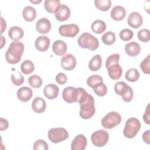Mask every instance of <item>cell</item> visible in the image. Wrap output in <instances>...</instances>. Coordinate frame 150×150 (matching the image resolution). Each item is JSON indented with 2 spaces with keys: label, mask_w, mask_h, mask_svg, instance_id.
<instances>
[{
  "label": "cell",
  "mask_w": 150,
  "mask_h": 150,
  "mask_svg": "<svg viewBox=\"0 0 150 150\" xmlns=\"http://www.w3.org/2000/svg\"><path fill=\"white\" fill-rule=\"evenodd\" d=\"M80 105V116L83 119H89L92 117L96 111L94 99L93 97L86 91L79 101Z\"/></svg>",
  "instance_id": "1"
},
{
  "label": "cell",
  "mask_w": 150,
  "mask_h": 150,
  "mask_svg": "<svg viewBox=\"0 0 150 150\" xmlns=\"http://www.w3.org/2000/svg\"><path fill=\"white\" fill-rule=\"evenodd\" d=\"M24 51V45L19 41L12 42L6 52L5 59L9 64H16L22 58Z\"/></svg>",
  "instance_id": "2"
},
{
  "label": "cell",
  "mask_w": 150,
  "mask_h": 150,
  "mask_svg": "<svg viewBox=\"0 0 150 150\" xmlns=\"http://www.w3.org/2000/svg\"><path fill=\"white\" fill-rule=\"evenodd\" d=\"M86 91L81 87H73L69 86L63 89L62 97L64 101L67 103L79 102L83 94Z\"/></svg>",
  "instance_id": "3"
},
{
  "label": "cell",
  "mask_w": 150,
  "mask_h": 150,
  "mask_svg": "<svg viewBox=\"0 0 150 150\" xmlns=\"http://www.w3.org/2000/svg\"><path fill=\"white\" fill-rule=\"evenodd\" d=\"M77 43L80 47L90 50H96L99 46V42L97 38L88 32L81 34L77 39Z\"/></svg>",
  "instance_id": "4"
},
{
  "label": "cell",
  "mask_w": 150,
  "mask_h": 150,
  "mask_svg": "<svg viewBox=\"0 0 150 150\" xmlns=\"http://www.w3.org/2000/svg\"><path fill=\"white\" fill-rule=\"evenodd\" d=\"M141 128V122L138 119L131 117L128 118L123 129V134L127 138H132L136 136Z\"/></svg>",
  "instance_id": "5"
},
{
  "label": "cell",
  "mask_w": 150,
  "mask_h": 150,
  "mask_svg": "<svg viewBox=\"0 0 150 150\" xmlns=\"http://www.w3.org/2000/svg\"><path fill=\"white\" fill-rule=\"evenodd\" d=\"M115 93L121 96L123 101L125 102H130L134 96L132 88L124 81H118L114 87Z\"/></svg>",
  "instance_id": "6"
},
{
  "label": "cell",
  "mask_w": 150,
  "mask_h": 150,
  "mask_svg": "<svg viewBox=\"0 0 150 150\" xmlns=\"http://www.w3.org/2000/svg\"><path fill=\"white\" fill-rule=\"evenodd\" d=\"M121 121L120 114L115 111L107 114L101 120V125L105 129H111L118 125Z\"/></svg>",
  "instance_id": "7"
},
{
  "label": "cell",
  "mask_w": 150,
  "mask_h": 150,
  "mask_svg": "<svg viewBox=\"0 0 150 150\" xmlns=\"http://www.w3.org/2000/svg\"><path fill=\"white\" fill-rule=\"evenodd\" d=\"M47 136L52 142L57 144L67 139L69 133L67 131L63 128H53L49 130Z\"/></svg>",
  "instance_id": "8"
},
{
  "label": "cell",
  "mask_w": 150,
  "mask_h": 150,
  "mask_svg": "<svg viewBox=\"0 0 150 150\" xmlns=\"http://www.w3.org/2000/svg\"><path fill=\"white\" fill-rule=\"evenodd\" d=\"M109 134L104 129H100L94 132L91 135L93 144L97 147L104 146L108 141Z\"/></svg>",
  "instance_id": "9"
},
{
  "label": "cell",
  "mask_w": 150,
  "mask_h": 150,
  "mask_svg": "<svg viewBox=\"0 0 150 150\" xmlns=\"http://www.w3.org/2000/svg\"><path fill=\"white\" fill-rule=\"evenodd\" d=\"M59 33L64 37L73 38L79 32V27L76 24L62 25L59 27Z\"/></svg>",
  "instance_id": "10"
},
{
  "label": "cell",
  "mask_w": 150,
  "mask_h": 150,
  "mask_svg": "<svg viewBox=\"0 0 150 150\" xmlns=\"http://www.w3.org/2000/svg\"><path fill=\"white\" fill-rule=\"evenodd\" d=\"M76 59L71 54L67 53L64 55L60 61L62 67L66 70H72L76 66Z\"/></svg>",
  "instance_id": "11"
},
{
  "label": "cell",
  "mask_w": 150,
  "mask_h": 150,
  "mask_svg": "<svg viewBox=\"0 0 150 150\" xmlns=\"http://www.w3.org/2000/svg\"><path fill=\"white\" fill-rule=\"evenodd\" d=\"M70 9L67 5L60 4L54 12V16L57 21L62 22L67 20L70 16Z\"/></svg>",
  "instance_id": "12"
},
{
  "label": "cell",
  "mask_w": 150,
  "mask_h": 150,
  "mask_svg": "<svg viewBox=\"0 0 150 150\" xmlns=\"http://www.w3.org/2000/svg\"><path fill=\"white\" fill-rule=\"evenodd\" d=\"M87 144V138L83 134L77 135L72 141L71 144V149L72 150H84Z\"/></svg>",
  "instance_id": "13"
},
{
  "label": "cell",
  "mask_w": 150,
  "mask_h": 150,
  "mask_svg": "<svg viewBox=\"0 0 150 150\" xmlns=\"http://www.w3.org/2000/svg\"><path fill=\"white\" fill-rule=\"evenodd\" d=\"M142 22L141 15L137 12H132L128 16L127 23L129 26L134 29L139 28L142 25Z\"/></svg>",
  "instance_id": "14"
},
{
  "label": "cell",
  "mask_w": 150,
  "mask_h": 150,
  "mask_svg": "<svg viewBox=\"0 0 150 150\" xmlns=\"http://www.w3.org/2000/svg\"><path fill=\"white\" fill-rule=\"evenodd\" d=\"M106 68L108 71V76L111 79L117 80L121 77L122 73V69L119 63L111 64Z\"/></svg>",
  "instance_id": "15"
},
{
  "label": "cell",
  "mask_w": 150,
  "mask_h": 150,
  "mask_svg": "<svg viewBox=\"0 0 150 150\" xmlns=\"http://www.w3.org/2000/svg\"><path fill=\"white\" fill-rule=\"evenodd\" d=\"M51 29V23L46 18H40L36 23V29L38 33L41 34L47 33Z\"/></svg>",
  "instance_id": "16"
},
{
  "label": "cell",
  "mask_w": 150,
  "mask_h": 150,
  "mask_svg": "<svg viewBox=\"0 0 150 150\" xmlns=\"http://www.w3.org/2000/svg\"><path fill=\"white\" fill-rule=\"evenodd\" d=\"M59 91V87L54 84H47L43 88V94L49 100L56 98L58 96Z\"/></svg>",
  "instance_id": "17"
},
{
  "label": "cell",
  "mask_w": 150,
  "mask_h": 150,
  "mask_svg": "<svg viewBox=\"0 0 150 150\" xmlns=\"http://www.w3.org/2000/svg\"><path fill=\"white\" fill-rule=\"evenodd\" d=\"M50 39L45 36H39L35 42L36 49L42 52H46L49 47Z\"/></svg>",
  "instance_id": "18"
},
{
  "label": "cell",
  "mask_w": 150,
  "mask_h": 150,
  "mask_svg": "<svg viewBox=\"0 0 150 150\" xmlns=\"http://www.w3.org/2000/svg\"><path fill=\"white\" fill-rule=\"evenodd\" d=\"M17 97L22 102H27L32 97L33 92L30 88L28 87H22L17 91Z\"/></svg>",
  "instance_id": "19"
},
{
  "label": "cell",
  "mask_w": 150,
  "mask_h": 150,
  "mask_svg": "<svg viewBox=\"0 0 150 150\" xmlns=\"http://www.w3.org/2000/svg\"><path fill=\"white\" fill-rule=\"evenodd\" d=\"M33 110L38 114L43 112L46 108V104L45 100L40 97H35L32 103Z\"/></svg>",
  "instance_id": "20"
},
{
  "label": "cell",
  "mask_w": 150,
  "mask_h": 150,
  "mask_svg": "<svg viewBox=\"0 0 150 150\" xmlns=\"http://www.w3.org/2000/svg\"><path fill=\"white\" fill-rule=\"evenodd\" d=\"M111 18L116 21H122L126 15V11L124 7L120 5L115 6L111 11Z\"/></svg>",
  "instance_id": "21"
},
{
  "label": "cell",
  "mask_w": 150,
  "mask_h": 150,
  "mask_svg": "<svg viewBox=\"0 0 150 150\" xmlns=\"http://www.w3.org/2000/svg\"><path fill=\"white\" fill-rule=\"evenodd\" d=\"M141 51V47L139 45L134 41L129 42L125 45V53L131 57L137 56Z\"/></svg>",
  "instance_id": "22"
},
{
  "label": "cell",
  "mask_w": 150,
  "mask_h": 150,
  "mask_svg": "<svg viewBox=\"0 0 150 150\" xmlns=\"http://www.w3.org/2000/svg\"><path fill=\"white\" fill-rule=\"evenodd\" d=\"M24 35L23 30L19 26H14L10 28L8 31V36L13 41H18L21 39Z\"/></svg>",
  "instance_id": "23"
},
{
  "label": "cell",
  "mask_w": 150,
  "mask_h": 150,
  "mask_svg": "<svg viewBox=\"0 0 150 150\" xmlns=\"http://www.w3.org/2000/svg\"><path fill=\"white\" fill-rule=\"evenodd\" d=\"M52 50L55 54L57 56L63 55L67 50V45L63 40H56L52 45Z\"/></svg>",
  "instance_id": "24"
},
{
  "label": "cell",
  "mask_w": 150,
  "mask_h": 150,
  "mask_svg": "<svg viewBox=\"0 0 150 150\" xmlns=\"http://www.w3.org/2000/svg\"><path fill=\"white\" fill-rule=\"evenodd\" d=\"M22 16L25 21L28 22H32L36 18V11L33 7L31 6H27L23 9Z\"/></svg>",
  "instance_id": "25"
},
{
  "label": "cell",
  "mask_w": 150,
  "mask_h": 150,
  "mask_svg": "<svg viewBox=\"0 0 150 150\" xmlns=\"http://www.w3.org/2000/svg\"><path fill=\"white\" fill-rule=\"evenodd\" d=\"M102 64V59L100 54H96L93 56L88 63L89 69L91 71H96L98 70Z\"/></svg>",
  "instance_id": "26"
},
{
  "label": "cell",
  "mask_w": 150,
  "mask_h": 150,
  "mask_svg": "<svg viewBox=\"0 0 150 150\" xmlns=\"http://www.w3.org/2000/svg\"><path fill=\"white\" fill-rule=\"evenodd\" d=\"M60 5L59 0H45L44 2L45 10L50 13H54Z\"/></svg>",
  "instance_id": "27"
},
{
  "label": "cell",
  "mask_w": 150,
  "mask_h": 150,
  "mask_svg": "<svg viewBox=\"0 0 150 150\" xmlns=\"http://www.w3.org/2000/svg\"><path fill=\"white\" fill-rule=\"evenodd\" d=\"M91 29L94 33L97 34H101L105 30L106 24L102 20H96L91 24Z\"/></svg>",
  "instance_id": "28"
},
{
  "label": "cell",
  "mask_w": 150,
  "mask_h": 150,
  "mask_svg": "<svg viewBox=\"0 0 150 150\" xmlns=\"http://www.w3.org/2000/svg\"><path fill=\"white\" fill-rule=\"evenodd\" d=\"M35 69L33 63L29 60H24L21 65V71L25 74H31Z\"/></svg>",
  "instance_id": "29"
},
{
  "label": "cell",
  "mask_w": 150,
  "mask_h": 150,
  "mask_svg": "<svg viewBox=\"0 0 150 150\" xmlns=\"http://www.w3.org/2000/svg\"><path fill=\"white\" fill-rule=\"evenodd\" d=\"M125 78L130 82L137 81L139 78V73L138 70L135 68L129 69L125 73Z\"/></svg>",
  "instance_id": "30"
},
{
  "label": "cell",
  "mask_w": 150,
  "mask_h": 150,
  "mask_svg": "<svg viewBox=\"0 0 150 150\" xmlns=\"http://www.w3.org/2000/svg\"><path fill=\"white\" fill-rule=\"evenodd\" d=\"M87 85L93 88L96 86L99 85L100 84L103 83V80L102 77L97 74H94L89 76L87 79Z\"/></svg>",
  "instance_id": "31"
},
{
  "label": "cell",
  "mask_w": 150,
  "mask_h": 150,
  "mask_svg": "<svg viewBox=\"0 0 150 150\" xmlns=\"http://www.w3.org/2000/svg\"><path fill=\"white\" fill-rule=\"evenodd\" d=\"M96 7L101 11H108L111 6V1L110 0H96L94 1Z\"/></svg>",
  "instance_id": "32"
},
{
  "label": "cell",
  "mask_w": 150,
  "mask_h": 150,
  "mask_svg": "<svg viewBox=\"0 0 150 150\" xmlns=\"http://www.w3.org/2000/svg\"><path fill=\"white\" fill-rule=\"evenodd\" d=\"M115 35L111 31H108L105 33L101 37V40L106 45H111L113 44L115 41Z\"/></svg>",
  "instance_id": "33"
},
{
  "label": "cell",
  "mask_w": 150,
  "mask_h": 150,
  "mask_svg": "<svg viewBox=\"0 0 150 150\" xmlns=\"http://www.w3.org/2000/svg\"><path fill=\"white\" fill-rule=\"evenodd\" d=\"M28 83L30 87L34 88H38L42 86L43 81L40 76L38 75H33L29 77Z\"/></svg>",
  "instance_id": "34"
},
{
  "label": "cell",
  "mask_w": 150,
  "mask_h": 150,
  "mask_svg": "<svg viewBox=\"0 0 150 150\" xmlns=\"http://www.w3.org/2000/svg\"><path fill=\"white\" fill-rule=\"evenodd\" d=\"M11 79L12 83L15 86H21L24 82V77L22 74L16 71L15 73H12L11 76Z\"/></svg>",
  "instance_id": "35"
},
{
  "label": "cell",
  "mask_w": 150,
  "mask_h": 150,
  "mask_svg": "<svg viewBox=\"0 0 150 150\" xmlns=\"http://www.w3.org/2000/svg\"><path fill=\"white\" fill-rule=\"evenodd\" d=\"M119 36L120 39L123 41H128L132 39L134 33L129 29H124L120 32Z\"/></svg>",
  "instance_id": "36"
},
{
  "label": "cell",
  "mask_w": 150,
  "mask_h": 150,
  "mask_svg": "<svg viewBox=\"0 0 150 150\" xmlns=\"http://www.w3.org/2000/svg\"><path fill=\"white\" fill-rule=\"evenodd\" d=\"M93 89L94 93L99 97L104 96L107 94V86L104 83H102L100 84L99 85L96 86Z\"/></svg>",
  "instance_id": "37"
},
{
  "label": "cell",
  "mask_w": 150,
  "mask_h": 150,
  "mask_svg": "<svg viewBox=\"0 0 150 150\" xmlns=\"http://www.w3.org/2000/svg\"><path fill=\"white\" fill-rule=\"evenodd\" d=\"M138 39L142 42H147L150 39L149 30L147 29H142L138 31L137 33Z\"/></svg>",
  "instance_id": "38"
},
{
  "label": "cell",
  "mask_w": 150,
  "mask_h": 150,
  "mask_svg": "<svg viewBox=\"0 0 150 150\" xmlns=\"http://www.w3.org/2000/svg\"><path fill=\"white\" fill-rule=\"evenodd\" d=\"M140 68L142 71L147 74L150 73V55L148 54L140 63Z\"/></svg>",
  "instance_id": "39"
},
{
  "label": "cell",
  "mask_w": 150,
  "mask_h": 150,
  "mask_svg": "<svg viewBox=\"0 0 150 150\" xmlns=\"http://www.w3.org/2000/svg\"><path fill=\"white\" fill-rule=\"evenodd\" d=\"M49 149L46 142L43 139L36 140L33 144L34 150H47Z\"/></svg>",
  "instance_id": "40"
},
{
  "label": "cell",
  "mask_w": 150,
  "mask_h": 150,
  "mask_svg": "<svg viewBox=\"0 0 150 150\" xmlns=\"http://www.w3.org/2000/svg\"><path fill=\"white\" fill-rule=\"evenodd\" d=\"M120 55L118 53H114L111 54L105 61V67H107L111 64L118 63Z\"/></svg>",
  "instance_id": "41"
},
{
  "label": "cell",
  "mask_w": 150,
  "mask_h": 150,
  "mask_svg": "<svg viewBox=\"0 0 150 150\" xmlns=\"http://www.w3.org/2000/svg\"><path fill=\"white\" fill-rule=\"evenodd\" d=\"M55 80H56V81L58 84H59L60 85H63L67 82V78L65 74H64L63 73H59L56 75V76L55 77Z\"/></svg>",
  "instance_id": "42"
},
{
  "label": "cell",
  "mask_w": 150,
  "mask_h": 150,
  "mask_svg": "<svg viewBox=\"0 0 150 150\" xmlns=\"http://www.w3.org/2000/svg\"><path fill=\"white\" fill-rule=\"evenodd\" d=\"M149 104H148L146 107V111L145 112V113L143 115V120L144 121V122L145 123H146L147 124H150V120H149V117H150V115H149Z\"/></svg>",
  "instance_id": "43"
},
{
  "label": "cell",
  "mask_w": 150,
  "mask_h": 150,
  "mask_svg": "<svg viewBox=\"0 0 150 150\" xmlns=\"http://www.w3.org/2000/svg\"><path fill=\"white\" fill-rule=\"evenodd\" d=\"M9 123L8 121L3 118H0V130L4 131L8 128Z\"/></svg>",
  "instance_id": "44"
},
{
  "label": "cell",
  "mask_w": 150,
  "mask_h": 150,
  "mask_svg": "<svg viewBox=\"0 0 150 150\" xmlns=\"http://www.w3.org/2000/svg\"><path fill=\"white\" fill-rule=\"evenodd\" d=\"M149 132H150V130L148 129L145 131L142 134L143 141L148 144H149Z\"/></svg>",
  "instance_id": "45"
},
{
  "label": "cell",
  "mask_w": 150,
  "mask_h": 150,
  "mask_svg": "<svg viewBox=\"0 0 150 150\" xmlns=\"http://www.w3.org/2000/svg\"><path fill=\"white\" fill-rule=\"evenodd\" d=\"M6 27V21L2 17H1V33H3L4 31L5 30Z\"/></svg>",
  "instance_id": "46"
},
{
  "label": "cell",
  "mask_w": 150,
  "mask_h": 150,
  "mask_svg": "<svg viewBox=\"0 0 150 150\" xmlns=\"http://www.w3.org/2000/svg\"><path fill=\"white\" fill-rule=\"evenodd\" d=\"M1 49H2V48L3 47V46H4L5 45V43H6V40H5V39L4 38V37L2 35H1Z\"/></svg>",
  "instance_id": "47"
},
{
  "label": "cell",
  "mask_w": 150,
  "mask_h": 150,
  "mask_svg": "<svg viewBox=\"0 0 150 150\" xmlns=\"http://www.w3.org/2000/svg\"><path fill=\"white\" fill-rule=\"evenodd\" d=\"M31 2L33 3V4H38V3H40L41 2L40 0L39 1H30Z\"/></svg>",
  "instance_id": "48"
}]
</instances>
